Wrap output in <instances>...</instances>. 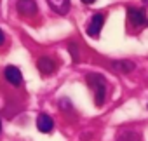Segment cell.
I'll return each instance as SVG.
<instances>
[{
	"label": "cell",
	"instance_id": "cell-9",
	"mask_svg": "<svg viewBox=\"0 0 148 141\" xmlns=\"http://www.w3.org/2000/svg\"><path fill=\"white\" fill-rule=\"evenodd\" d=\"M112 66L115 70H119V72H122V73H129V72H132V70L136 68L132 61H113Z\"/></svg>",
	"mask_w": 148,
	"mask_h": 141
},
{
	"label": "cell",
	"instance_id": "cell-15",
	"mask_svg": "<svg viewBox=\"0 0 148 141\" xmlns=\"http://www.w3.org/2000/svg\"><path fill=\"white\" fill-rule=\"evenodd\" d=\"M0 129H2V124H0Z\"/></svg>",
	"mask_w": 148,
	"mask_h": 141
},
{
	"label": "cell",
	"instance_id": "cell-12",
	"mask_svg": "<svg viewBox=\"0 0 148 141\" xmlns=\"http://www.w3.org/2000/svg\"><path fill=\"white\" fill-rule=\"evenodd\" d=\"M4 40H5V37H4V31H2V30H0V45H2V44H4Z\"/></svg>",
	"mask_w": 148,
	"mask_h": 141
},
{
	"label": "cell",
	"instance_id": "cell-10",
	"mask_svg": "<svg viewBox=\"0 0 148 141\" xmlns=\"http://www.w3.org/2000/svg\"><path fill=\"white\" fill-rule=\"evenodd\" d=\"M117 141H141V139H139V134H136V132L129 131V132H125V134L119 136V139H117Z\"/></svg>",
	"mask_w": 148,
	"mask_h": 141
},
{
	"label": "cell",
	"instance_id": "cell-13",
	"mask_svg": "<svg viewBox=\"0 0 148 141\" xmlns=\"http://www.w3.org/2000/svg\"><path fill=\"white\" fill-rule=\"evenodd\" d=\"M82 2H84V4H94L96 0H82Z\"/></svg>",
	"mask_w": 148,
	"mask_h": 141
},
{
	"label": "cell",
	"instance_id": "cell-2",
	"mask_svg": "<svg viewBox=\"0 0 148 141\" xmlns=\"http://www.w3.org/2000/svg\"><path fill=\"white\" fill-rule=\"evenodd\" d=\"M127 18H129V21H131V25H132V26L143 28V26H146V25H148L146 12H145L143 9H134V7H131V9L127 11Z\"/></svg>",
	"mask_w": 148,
	"mask_h": 141
},
{
	"label": "cell",
	"instance_id": "cell-14",
	"mask_svg": "<svg viewBox=\"0 0 148 141\" xmlns=\"http://www.w3.org/2000/svg\"><path fill=\"white\" fill-rule=\"evenodd\" d=\"M143 2H145V4H146V5H148V0H143Z\"/></svg>",
	"mask_w": 148,
	"mask_h": 141
},
{
	"label": "cell",
	"instance_id": "cell-3",
	"mask_svg": "<svg viewBox=\"0 0 148 141\" xmlns=\"http://www.w3.org/2000/svg\"><path fill=\"white\" fill-rule=\"evenodd\" d=\"M103 23H105V16L103 14H94L87 25V35L89 37H98L101 33V28H103Z\"/></svg>",
	"mask_w": 148,
	"mask_h": 141
},
{
	"label": "cell",
	"instance_id": "cell-7",
	"mask_svg": "<svg viewBox=\"0 0 148 141\" xmlns=\"http://www.w3.org/2000/svg\"><path fill=\"white\" fill-rule=\"evenodd\" d=\"M37 66H38V70H40V73H42V75H51V73L54 72V68H56V63H54L51 57L44 56V57L38 59Z\"/></svg>",
	"mask_w": 148,
	"mask_h": 141
},
{
	"label": "cell",
	"instance_id": "cell-1",
	"mask_svg": "<svg viewBox=\"0 0 148 141\" xmlns=\"http://www.w3.org/2000/svg\"><path fill=\"white\" fill-rule=\"evenodd\" d=\"M87 84L94 89V98H96V105L101 106L105 103V96H106V82L103 75L98 73H89L87 75Z\"/></svg>",
	"mask_w": 148,
	"mask_h": 141
},
{
	"label": "cell",
	"instance_id": "cell-8",
	"mask_svg": "<svg viewBox=\"0 0 148 141\" xmlns=\"http://www.w3.org/2000/svg\"><path fill=\"white\" fill-rule=\"evenodd\" d=\"M47 4L58 14H66L70 11V0H47Z\"/></svg>",
	"mask_w": 148,
	"mask_h": 141
},
{
	"label": "cell",
	"instance_id": "cell-5",
	"mask_svg": "<svg viewBox=\"0 0 148 141\" xmlns=\"http://www.w3.org/2000/svg\"><path fill=\"white\" fill-rule=\"evenodd\" d=\"M18 12L21 16H35L37 14L35 0H18Z\"/></svg>",
	"mask_w": 148,
	"mask_h": 141
},
{
	"label": "cell",
	"instance_id": "cell-4",
	"mask_svg": "<svg viewBox=\"0 0 148 141\" xmlns=\"http://www.w3.org/2000/svg\"><path fill=\"white\" fill-rule=\"evenodd\" d=\"M4 75H5V80L11 86H14V87L21 86V82H23V75L19 72V68H16V66H7L5 72H4Z\"/></svg>",
	"mask_w": 148,
	"mask_h": 141
},
{
	"label": "cell",
	"instance_id": "cell-6",
	"mask_svg": "<svg viewBox=\"0 0 148 141\" xmlns=\"http://www.w3.org/2000/svg\"><path fill=\"white\" fill-rule=\"evenodd\" d=\"M37 129L40 131V132H51L52 129H54V120L47 115V113H40L38 115V118H37Z\"/></svg>",
	"mask_w": 148,
	"mask_h": 141
},
{
	"label": "cell",
	"instance_id": "cell-11",
	"mask_svg": "<svg viewBox=\"0 0 148 141\" xmlns=\"http://www.w3.org/2000/svg\"><path fill=\"white\" fill-rule=\"evenodd\" d=\"M68 51L71 52V56H73V61H79V51H77V45H75V44H70Z\"/></svg>",
	"mask_w": 148,
	"mask_h": 141
}]
</instances>
